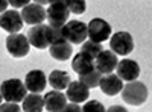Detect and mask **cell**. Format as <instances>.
<instances>
[{
    "instance_id": "6da1fadb",
    "label": "cell",
    "mask_w": 152,
    "mask_h": 112,
    "mask_svg": "<svg viewBox=\"0 0 152 112\" xmlns=\"http://www.w3.org/2000/svg\"><path fill=\"white\" fill-rule=\"evenodd\" d=\"M122 98L125 103H128L131 106H140L143 105L146 100H148V88L143 82H138L137 79L135 80H131L126 85H123L122 88Z\"/></svg>"
},
{
    "instance_id": "7a4b0ae2",
    "label": "cell",
    "mask_w": 152,
    "mask_h": 112,
    "mask_svg": "<svg viewBox=\"0 0 152 112\" xmlns=\"http://www.w3.org/2000/svg\"><path fill=\"white\" fill-rule=\"evenodd\" d=\"M0 94L6 102L20 103L28 94V88L20 79H8L0 85Z\"/></svg>"
},
{
    "instance_id": "3957f363",
    "label": "cell",
    "mask_w": 152,
    "mask_h": 112,
    "mask_svg": "<svg viewBox=\"0 0 152 112\" xmlns=\"http://www.w3.org/2000/svg\"><path fill=\"white\" fill-rule=\"evenodd\" d=\"M64 38L70 43V44H82L87 38V24L79 21V20H72L67 21L64 26L61 27Z\"/></svg>"
},
{
    "instance_id": "277c9868",
    "label": "cell",
    "mask_w": 152,
    "mask_h": 112,
    "mask_svg": "<svg viewBox=\"0 0 152 112\" xmlns=\"http://www.w3.org/2000/svg\"><path fill=\"white\" fill-rule=\"evenodd\" d=\"M110 48L120 56H126L134 50V40L129 32H116L110 36Z\"/></svg>"
},
{
    "instance_id": "5b68a950",
    "label": "cell",
    "mask_w": 152,
    "mask_h": 112,
    "mask_svg": "<svg viewBox=\"0 0 152 112\" xmlns=\"http://www.w3.org/2000/svg\"><path fill=\"white\" fill-rule=\"evenodd\" d=\"M6 50L14 58H24L31 50L28 36L21 33H9V36L6 38Z\"/></svg>"
},
{
    "instance_id": "8992f818",
    "label": "cell",
    "mask_w": 152,
    "mask_h": 112,
    "mask_svg": "<svg viewBox=\"0 0 152 112\" xmlns=\"http://www.w3.org/2000/svg\"><path fill=\"white\" fill-rule=\"evenodd\" d=\"M87 35L91 41L100 43L110 40L111 36V26L110 23L105 21L104 18H93L87 24Z\"/></svg>"
},
{
    "instance_id": "52a82bcc",
    "label": "cell",
    "mask_w": 152,
    "mask_h": 112,
    "mask_svg": "<svg viewBox=\"0 0 152 112\" xmlns=\"http://www.w3.org/2000/svg\"><path fill=\"white\" fill-rule=\"evenodd\" d=\"M70 12L66 6V3L55 2V3H49V9L46 11V18L49 20L50 26L55 27H62L64 24L69 21Z\"/></svg>"
},
{
    "instance_id": "ba28073f",
    "label": "cell",
    "mask_w": 152,
    "mask_h": 112,
    "mask_svg": "<svg viewBox=\"0 0 152 112\" xmlns=\"http://www.w3.org/2000/svg\"><path fill=\"white\" fill-rule=\"evenodd\" d=\"M23 17L18 11L11 9L5 11L0 15V27L6 30L8 33H18L23 29Z\"/></svg>"
},
{
    "instance_id": "9c48e42d",
    "label": "cell",
    "mask_w": 152,
    "mask_h": 112,
    "mask_svg": "<svg viewBox=\"0 0 152 112\" xmlns=\"http://www.w3.org/2000/svg\"><path fill=\"white\" fill-rule=\"evenodd\" d=\"M47 24H35L32 26L29 30H28V40H29V44L35 48H47L50 46L49 43V36H47Z\"/></svg>"
},
{
    "instance_id": "30bf717a",
    "label": "cell",
    "mask_w": 152,
    "mask_h": 112,
    "mask_svg": "<svg viewBox=\"0 0 152 112\" xmlns=\"http://www.w3.org/2000/svg\"><path fill=\"white\" fill-rule=\"evenodd\" d=\"M117 62H119L117 55L110 48V50H102L94 58V67L102 74H108V73H113L116 70Z\"/></svg>"
},
{
    "instance_id": "8fae6325",
    "label": "cell",
    "mask_w": 152,
    "mask_h": 112,
    "mask_svg": "<svg viewBox=\"0 0 152 112\" xmlns=\"http://www.w3.org/2000/svg\"><path fill=\"white\" fill-rule=\"evenodd\" d=\"M116 71H117V76L122 80L131 82V80H135L140 76V65H138L134 59H122V61L117 62Z\"/></svg>"
},
{
    "instance_id": "7c38bea8",
    "label": "cell",
    "mask_w": 152,
    "mask_h": 112,
    "mask_svg": "<svg viewBox=\"0 0 152 112\" xmlns=\"http://www.w3.org/2000/svg\"><path fill=\"white\" fill-rule=\"evenodd\" d=\"M23 21L28 24H41L46 20V9L43 8V5L38 3H29L23 8V11L20 12Z\"/></svg>"
},
{
    "instance_id": "4fadbf2b",
    "label": "cell",
    "mask_w": 152,
    "mask_h": 112,
    "mask_svg": "<svg viewBox=\"0 0 152 112\" xmlns=\"http://www.w3.org/2000/svg\"><path fill=\"white\" fill-rule=\"evenodd\" d=\"M99 86H100V90H102L104 94H107V95H117L122 91V88H123V80L117 76V74L108 73V74H102L100 82H99Z\"/></svg>"
},
{
    "instance_id": "5bb4252c",
    "label": "cell",
    "mask_w": 152,
    "mask_h": 112,
    "mask_svg": "<svg viewBox=\"0 0 152 112\" xmlns=\"http://www.w3.org/2000/svg\"><path fill=\"white\" fill-rule=\"evenodd\" d=\"M66 97L73 103H82L90 97V88H87L79 80H70L69 86L66 88Z\"/></svg>"
},
{
    "instance_id": "9a60e30c",
    "label": "cell",
    "mask_w": 152,
    "mask_h": 112,
    "mask_svg": "<svg viewBox=\"0 0 152 112\" xmlns=\"http://www.w3.org/2000/svg\"><path fill=\"white\" fill-rule=\"evenodd\" d=\"M46 83H47V77L41 70L29 71L26 74V79H24V85L31 92H43L46 90Z\"/></svg>"
},
{
    "instance_id": "2e32d148",
    "label": "cell",
    "mask_w": 152,
    "mask_h": 112,
    "mask_svg": "<svg viewBox=\"0 0 152 112\" xmlns=\"http://www.w3.org/2000/svg\"><path fill=\"white\" fill-rule=\"evenodd\" d=\"M67 105V97L66 94H62V91L53 90L44 95V108L46 111L50 112H59L64 109V106Z\"/></svg>"
},
{
    "instance_id": "e0dca14e",
    "label": "cell",
    "mask_w": 152,
    "mask_h": 112,
    "mask_svg": "<svg viewBox=\"0 0 152 112\" xmlns=\"http://www.w3.org/2000/svg\"><path fill=\"white\" fill-rule=\"evenodd\" d=\"M72 68H73L75 73H78V74H85V73L96 68L94 67V58H91L90 55H87L84 52H79L78 55L73 56Z\"/></svg>"
},
{
    "instance_id": "ac0fdd59",
    "label": "cell",
    "mask_w": 152,
    "mask_h": 112,
    "mask_svg": "<svg viewBox=\"0 0 152 112\" xmlns=\"http://www.w3.org/2000/svg\"><path fill=\"white\" fill-rule=\"evenodd\" d=\"M49 52L52 55V58H55L56 61H69L72 53H73V48H72V44L69 41H58V43H53L49 46Z\"/></svg>"
},
{
    "instance_id": "d6986e66",
    "label": "cell",
    "mask_w": 152,
    "mask_h": 112,
    "mask_svg": "<svg viewBox=\"0 0 152 112\" xmlns=\"http://www.w3.org/2000/svg\"><path fill=\"white\" fill-rule=\"evenodd\" d=\"M44 109V97L40 92H31L26 94L23 98V109L24 112H41Z\"/></svg>"
},
{
    "instance_id": "ffe728a7",
    "label": "cell",
    "mask_w": 152,
    "mask_h": 112,
    "mask_svg": "<svg viewBox=\"0 0 152 112\" xmlns=\"http://www.w3.org/2000/svg\"><path fill=\"white\" fill-rule=\"evenodd\" d=\"M49 83L53 90L62 91L66 90L69 83H70V76L69 73H66L64 70H53L52 73L49 74Z\"/></svg>"
},
{
    "instance_id": "44dd1931",
    "label": "cell",
    "mask_w": 152,
    "mask_h": 112,
    "mask_svg": "<svg viewBox=\"0 0 152 112\" xmlns=\"http://www.w3.org/2000/svg\"><path fill=\"white\" fill-rule=\"evenodd\" d=\"M100 77H102V73L94 68L85 74H79V82L84 83L87 88H96V86H99Z\"/></svg>"
},
{
    "instance_id": "7402d4cb",
    "label": "cell",
    "mask_w": 152,
    "mask_h": 112,
    "mask_svg": "<svg viewBox=\"0 0 152 112\" xmlns=\"http://www.w3.org/2000/svg\"><path fill=\"white\" fill-rule=\"evenodd\" d=\"M102 50H104L102 44H100V43H96V41H91V40L84 41V43H82V47H81V52H84V53H87V55H90L91 58H96Z\"/></svg>"
},
{
    "instance_id": "603a6c76",
    "label": "cell",
    "mask_w": 152,
    "mask_h": 112,
    "mask_svg": "<svg viewBox=\"0 0 152 112\" xmlns=\"http://www.w3.org/2000/svg\"><path fill=\"white\" fill-rule=\"evenodd\" d=\"M66 6L69 12L73 14H84L87 9V2L85 0H66Z\"/></svg>"
},
{
    "instance_id": "cb8c5ba5",
    "label": "cell",
    "mask_w": 152,
    "mask_h": 112,
    "mask_svg": "<svg viewBox=\"0 0 152 112\" xmlns=\"http://www.w3.org/2000/svg\"><path fill=\"white\" fill-rule=\"evenodd\" d=\"M47 36H49V43L53 44V43H58V41H67L62 35V30L61 27H55V26H50L47 27Z\"/></svg>"
},
{
    "instance_id": "d4e9b609",
    "label": "cell",
    "mask_w": 152,
    "mask_h": 112,
    "mask_svg": "<svg viewBox=\"0 0 152 112\" xmlns=\"http://www.w3.org/2000/svg\"><path fill=\"white\" fill-rule=\"evenodd\" d=\"M81 111H82V112H104V111H107V109H105V106L100 103V102L91 100V102L85 103L84 108H81Z\"/></svg>"
},
{
    "instance_id": "484cf974",
    "label": "cell",
    "mask_w": 152,
    "mask_h": 112,
    "mask_svg": "<svg viewBox=\"0 0 152 112\" xmlns=\"http://www.w3.org/2000/svg\"><path fill=\"white\" fill-rule=\"evenodd\" d=\"M21 109L18 108L17 103H12V102H6L3 105H0V112H20Z\"/></svg>"
},
{
    "instance_id": "4316f807",
    "label": "cell",
    "mask_w": 152,
    "mask_h": 112,
    "mask_svg": "<svg viewBox=\"0 0 152 112\" xmlns=\"http://www.w3.org/2000/svg\"><path fill=\"white\" fill-rule=\"evenodd\" d=\"M8 2L14 9H20V8H24L26 5H29L31 0H8Z\"/></svg>"
},
{
    "instance_id": "83f0119b",
    "label": "cell",
    "mask_w": 152,
    "mask_h": 112,
    "mask_svg": "<svg viewBox=\"0 0 152 112\" xmlns=\"http://www.w3.org/2000/svg\"><path fill=\"white\" fill-rule=\"evenodd\" d=\"M62 111H73V112H81V108H79V105H78V103H73V102H72V103L66 105Z\"/></svg>"
},
{
    "instance_id": "f1b7e54d",
    "label": "cell",
    "mask_w": 152,
    "mask_h": 112,
    "mask_svg": "<svg viewBox=\"0 0 152 112\" xmlns=\"http://www.w3.org/2000/svg\"><path fill=\"white\" fill-rule=\"evenodd\" d=\"M8 5H9L8 0H0V12H5L6 8H8Z\"/></svg>"
},
{
    "instance_id": "f546056e",
    "label": "cell",
    "mask_w": 152,
    "mask_h": 112,
    "mask_svg": "<svg viewBox=\"0 0 152 112\" xmlns=\"http://www.w3.org/2000/svg\"><path fill=\"white\" fill-rule=\"evenodd\" d=\"M108 111H122V112H125L126 109H125L123 106H111V108H110Z\"/></svg>"
},
{
    "instance_id": "4dcf8cb0",
    "label": "cell",
    "mask_w": 152,
    "mask_h": 112,
    "mask_svg": "<svg viewBox=\"0 0 152 112\" xmlns=\"http://www.w3.org/2000/svg\"><path fill=\"white\" fill-rule=\"evenodd\" d=\"M35 3H38V5H49L50 3V0H34Z\"/></svg>"
},
{
    "instance_id": "1f68e13d",
    "label": "cell",
    "mask_w": 152,
    "mask_h": 112,
    "mask_svg": "<svg viewBox=\"0 0 152 112\" xmlns=\"http://www.w3.org/2000/svg\"><path fill=\"white\" fill-rule=\"evenodd\" d=\"M2 100H3V97H2V94H0V105H2Z\"/></svg>"
}]
</instances>
